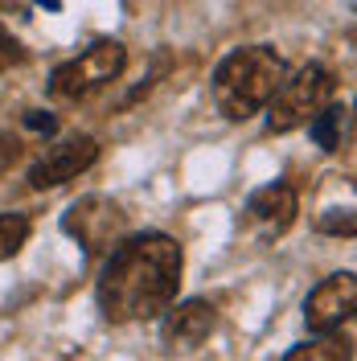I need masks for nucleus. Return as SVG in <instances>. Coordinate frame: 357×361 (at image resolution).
Returning a JSON list of instances; mask_svg holds the SVG:
<instances>
[{"mask_svg":"<svg viewBox=\"0 0 357 361\" xmlns=\"http://www.w3.org/2000/svg\"><path fill=\"white\" fill-rule=\"evenodd\" d=\"M181 271H185V255L177 238L157 230L119 238L99 271V308L111 324L157 320L177 300Z\"/></svg>","mask_w":357,"mask_h":361,"instance_id":"obj_1","label":"nucleus"},{"mask_svg":"<svg viewBox=\"0 0 357 361\" xmlns=\"http://www.w3.org/2000/svg\"><path fill=\"white\" fill-rule=\"evenodd\" d=\"M279 82H284V58L271 45H243L226 54L214 70V103L230 123H246L267 107Z\"/></svg>","mask_w":357,"mask_h":361,"instance_id":"obj_2","label":"nucleus"},{"mask_svg":"<svg viewBox=\"0 0 357 361\" xmlns=\"http://www.w3.org/2000/svg\"><path fill=\"white\" fill-rule=\"evenodd\" d=\"M329 99H333V74L320 66V62L300 66L291 78H284V82L275 87V94L267 99V132L284 135V132L304 128Z\"/></svg>","mask_w":357,"mask_h":361,"instance_id":"obj_3","label":"nucleus"},{"mask_svg":"<svg viewBox=\"0 0 357 361\" xmlns=\"http://www.w3.org/2000/svg\"><path fill=\"white\" fill-rule=\"evenodd\" d=\"M128 66V49L119 42H95L87 45L78 58H70L49 74V94L54 99H66V103H78L95 90H103L107 82H115Z\"/></svg>","mask_w":357,"mask_h":361,"instance_id":"obj_4","label":"nucleus"},{"mask_svg":"<svg viewBox=\"0 0 357 361\" xmlns=\"http://www.w3.org/2000/svg\"><path fill=\"white\" fill-rule=\"evenodd\" d=\"M62 230H66L87 255H103V250H111L115 243L123 238V230H128V214H123L111 197H103V193H87V197H78V202L66 205V214H62Z\"/></svg>","mask_w":357,"mask_h":361,"instance_id":"obj_5","label":"nucleus"},{"mask_svg":"<svg viewBox=\"0 0 357 361\" xmlns=\"http://www.w3.org/2000/svg\"><path fill=\"white\" fill-rule=\"evenodd\" d=\"M353 308H357L353 271H337V275L320 279L313 292H308V300H304V324H308V333H316V337H329L333 329L353 320Z\"/></svg>","mask_w":357,"mask_h":361,"instance_id":"obj_6","label":"nucleus"},{"mask_svg":"<svg viewBox=\"0 0 357 361\" xmlns=\"http://www.w3.org/2000/svg\"><path fill=\"white\" fill-rule=\"evenodd\" d=\"M95 160H99V144H95L90 135L62 140V144L45 148L42 157L33 160V169H29V185H33V189H58V185L74 180L78 173H87Z\"/></svg>","mask_w":357,"mask_h":361,"instance_id":"obj_7","label":"nucleus"},{"mask_svg":"<svg viewBox=\"0 0 357 361\" xmlns=\"http://www.w3.org/2000/svg\"><path fill=\"white\" fill-rule=\"evenodd\" d=\"M296 209H300L296 189L284 185V180H275V185H263V189L250 193V202H246V226H250V234L259 243H271V238H279L296 222Z\"/></svg>","mask_w":357,"mask_h":361,"instance_id":"obj_8","label":"nucleus"},{"mask_svg":"<svg viewBox=\"0 0 357 361\" xmlns=\"http://www.w3.org/2000/svg\"><path fill=\"white\" fill-rule=\"evenodd\" d=\"M169 320H164V345L169 349H193L201 341L214 333V324H218V308L214 304H205V300H185V304H169L164 308Z\"/></svg>","mask_w":357,"mask_h":361,"instance_id":"obj_9","label":"nucleus"},{"mask_svg":"<svg viewBox=\"0 0 357 361\" xmlns=\"http://www.w3.org/2000/svg\"><path fill=\"white\" fill-rule=\"evenodd\" d=\"M341 123H345V107H329V103H325L304 128L313 132V140L325 152H337V144H341Z\"/></svg>","mask_w":357,"mask_h":361,"instance_id":"obj_10","label":"nucleus"},{"mask_svg":"<svg viewBox=\"0 0 357 361\" xmlns=\"http://www.w3.org/2000/svg\"><path fill=\"white\" fill-rule=\"evenodd\" d=\"M29 243V218L25 214H0V263L13 259Z\"/></svg>","mask_w":357,"mask_h":361,"instance_id":"obj_11","label":"nucleus"},{"mask_svg":"<svg viewBox=\"0 0 357 361\" xmlns=\"http://www.w3.org/2000/svg\"><path fill=\"white\" fill-rule=\"evenodd\" d=\"M320 230L325 234H353L357 230V222H353V209H329V218H320Z\"/></svg>","mask_w":357,"mask_h":361,"instance_id":"obj_12","label":"nucleus"},{"mask_svg":"<svg viewBox=\"0 0 357 361\" xmlns=\"http://www.w3.org/2000/svg\"><path fill=\"white\" fill-rule=\"evenodd\" d=\"M304 357H349L345 349H325V341H316V345H296V349H288V361H304Z\"/></svg>","mask_w":357,"mask_h":361,"instance_id":"obj_13","label":"nucleus"},{"mask_svg":"<svg viewBox=\"0 0 357 361\" xmlns=\"http://www.w3.org/2000/svg\"><path fill=\"white\" fill-rule=\"evenodd\" d=\"M0 58H4V62H25V45L17 42L4 25H0Z\"/></svg>","mask_w":357,"mask_h":361,"instance_id":"obj_14","label":"nucleus"},{"mask_svg":"<svg viewBox=\"0 0 357 361\" xmlns=\"http://www.w3.org/2000/svg\"><path fill=\"white\" fill-rule=\"evenodd\" d=\"M25 128H33V132H42V135H54L58 132V119L49 111H29L25 115Z\"/></svg>","mask_w":357,"mask_h":361,"instance_id":"obj_15","label":"nucleus"},{"mask_svg":"<svg viewBox=\"0 0 357 361\" xmlns=\"http://www.w3.org/2000/svg\"><path fill=\"white\" fill-rule=\"evenodd\" d=\"M17 148H21V144H17V140H13V135H0V169H4V164H13V160H17Z\"/></svg>","mask_w":357,"mask_h":361,"instance_id":"obj_16","label":"nucleus"},{"mask_svg":"<svg viewBox=\"0 0 357 361\" xmlns=\"http://www.w3.org/2000/svg\"><path fill=\"white\" fill-rule=\"evenodd\" d=\"M42 4H49V8H58V0H42Z\"/></svg>","mask_w":357,"mask_h":361,"instance_id":"obj_17","label":"nucleus"}]
</instances>
